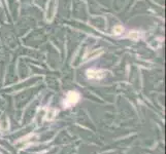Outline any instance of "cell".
Masks as SVG:
<instances>
[{
    "label": "cell",
    "instance_id": "6da1fadb",
    "mask_svg": "<svg viewBox=\"0 0 166 154\" xmlns=\"http://www.w3.org/2000/svg\"><path fill=\"white\" fill-rule=\"evenodd\" d=\"M80 94L76 92H69L66 96L65 100L63 102V105L66 107V108H69V107L76 105V103L80 101Z\"/></svg>",
    "mask_w": 166,
    "mask_h": 154
},
{
    "label": "cell",
    "instance_id": "7a4b0ae2",
    "mask_svg": "<svg viewBox=\"0 0 166 154\" xmlns=\"http://www.w3.org/2000/svg\"><path fill=\"white\" fill-rule=\"evenodd\" d=\"M105 76V72L102 70H95V69H91V70L87 71V77L89 79H101Z\"/></svg>",
    "mask_w": 166,
    "mask_h": 154
},
{
    "label": "cell",
    "instance_id": "3957f363",
    "mask_svg": "<svg viewBox=\"0 0 166 154\" xmlns=\"http://www.w3.org/2000/svg\"><path fill=\"white\" fill-rule=\"evenodd\" d=\"M114 33L117 34V35H119V34L123 33V28L121 27V26H117V27L114 28Z\"/></svg>",
    "mask_w": 166,
    "mask_h": 154
}]
</instances>
